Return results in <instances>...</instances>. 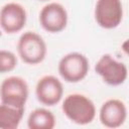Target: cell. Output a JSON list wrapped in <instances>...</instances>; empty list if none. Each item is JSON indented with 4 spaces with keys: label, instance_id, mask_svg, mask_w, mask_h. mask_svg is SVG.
<instances>
[{
    "label": "cell",
    "instance_id": "5b68a950",
    "mask_svg": "<svg viewBox=\"0 0 129 129\" xmlns=\"http://www.w3.org/2000/svg\"><path fill=\"white\" fill-rule=\"evenodd\" d=\"M95 72L103 82L109 86H120L128 77V69L122 61L117 60L111 54H103L95 64Z\"/></svg>",
    "mask_w": 129,
    "mask_h": 129
},
{
    "label": "cell",
    "instance_id": "9c48e42d",
    "mask_svg": "<svg viewBox=\"0 0 129 129\" xmlns=\"http://www.w3.org/2000/svg\"><path fill=\"white\" fill-rule=\"evenodd\" d=\"M35 96L39 103L44 106H54L58 104L63 96L62 83L54 76H43L35 86Z\"/></svg>",
    "mask_w": 129,
    "mask_h": 129
},
{
    "label": "cell",
    "instance_id": "277c9868",
    "mask_svg": "<svg viewBox=\"0 0 129 129\" xmlns=\"http://www.w3.org/2000/svg\"><path fill=\"white\" fill-rule=\"evenodd\" d=\"M28 96V85L21 77H8L0 85V100L3 104L15 108H25Z\"/></svg>",
    "mask_w": 129,
    "mask_h": 129
},
{
    "label": "cell",
    "instance_id": "3957f363",
    "mask_svg": "<svg viewBox=\"0 0 129 129\" xmlns=\"http://www.w3.org/2000/svg\"><path fill=\"white\" fill-rule=\"evenodd\" d=\"M90 70L87 56L81 52H69L58 61L57 71L61 79L67 83H79L83 81Z\"/></svg>",
    "mask_w": 129,
    "mask_h": 129
},
{
    "label": "cell",
    "instance_id": "4fadbf2b",
    "mask_svg": "<svg viewBox=\"0 0 129 129\" xmlns=\"http://www.w3.org/2000/svg\"><path fill=\"white\" fill-rule=\"evenodd\" d=\"M17 56L7 49H0V74L12 72L17 67Z\"/></svg>",
    "mask_w": 129,
    "mask_h": 129
},
{
    "label": "cell",
    "instance_id": "6da1fadb",
    "mask_svg": "<svg viewBox=\"0 0 129 129\" xmlns=\"http://www.w3.org/2000/svg\"><path fill=\"white\" fill-rule=\"evenodd\" d=\"M61 110L70 121L78 125L92 123L97 113L94 102L89 97L78 93L70 94L64 98Z\"/></svg>",
    "mask_w": 129,
    "mask_h": 129
},
{
    "label": "cell",
    "instance_id": "7c38bea8",
    "mask_svg": "<svg viewBox=\"0 0 129 129\" xmlns=\"http://www.w3.org/2000/svg\"><path fill=\"white\" fill-rule=\"evenodd\" d=\"M25 108H15L0 104V129H16L24 115Z\"/></svg>",
    "mask_w": 129,
    "mask_h": 129
},
{
    "label": "cell",
    "instance_id": "5bb4252c",
    "mask_svg": "<svg viewBox=\"0 0 129 129\" xmlns=\"http://www.w3.org/2000/svg\"><path fill=\"white\" fill-rule=\"evenodd\" d=\"M38 1H48V0H38Z\"/></svg>",
    "mask_w": 129,
    "mask_h": 129
},
{
    "label": "cell",
    "instance_id": "ba28073f",
    "mask_svg": "<svg viewBox=\"0 0 129 129\" xmlns=\"http://www.w3.org/2000/svg\"><path fill=\"white\" fill-rule=\"evenodd\" d=\"M26 10L19 3L9 2L0 9V27L7 34L21 31L26 24Z\"/></svg>",
    "mask_w": 129,
    "mask_h": 129
},
{
    "label": "cell",
    "instance_id": "8fae6325",
    "mask_svg": "<svg viewBox=\"0 0 129 129\" xmlns=\"http://www.w3.org/2000/svg\"><path fill=\"white\" fill-rule=\"evenodd\" d=\"M55 126V117L45 108H37L30 112L27 118L29 129H52Z\"/></svg>",
    "mask_w": 129,
    "mask_h": 129
},
{
    "label": "cell",
    "instance_id": "7a4b0ae2",
    "mask_svg": "<svg viewBox=\"0 0 129 129\" xmlns=\"http://www.w3.org/2000/svg\"><path fill=\"white\" fill-rule=\"evenodd\" d=\"M17 52L23 62L37 64L46 56L47 47L43 38L34 31L23 32L17 42Z\"/></svg>",
    "mask_w": 129,
    "mask_h": 129
},
{
    "label": "cell",
    "instance_id": "30bf717a",
    "mask_svg": "<svg viewBox=\"0 0 129 129\" xmlns=\"http://www.w3.org/2000/svg\"><path fill=\"white\" fill-rule=\"evenodd\" d=\"M127 119L126 104L119 99H109L105 101L99 111V120L107 128H118Z\"/></svg>",
    "mask_w": 129,
    "mask_h": 129
},
{
    "label": "cell",
    "instance_id": "8992f818",
    "mask_svg": "<svg viewBox=\"0 0 129 129\" xmlns=\"http://www.w3.org/2000/svg\"><path fill=\"white\" fill-rule=\"evenodd\" d=\"M94 16L97 24L102 28H116L123 19V5L121 0H97Z\"/></svg>",
    "mask_w": 129,
    "mask_h": 129
},
{
    "label": "cell",
    "instance_id": "52a82bcc",
    "mask_svg": "<svg viewBox=\"0 0 129 129\" xmlns=\"http://www.w3.org/2000/svg\"><path fill=\"white\" fill-rule=\"evenodd\" d=\"M38 20L45 31L58 33L67 27L69 15L63 5L57 2H50L41 8Z\"/></svg>",
    "mask_w": 129,
    "mask_h": 129
}]
</instances>
